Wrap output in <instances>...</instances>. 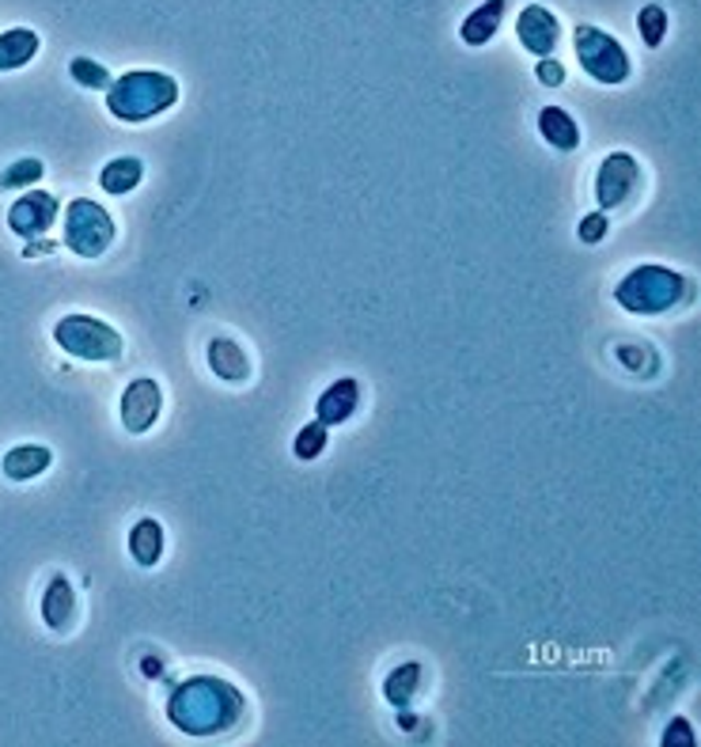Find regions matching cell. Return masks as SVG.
I'll list each match as a JSON object with an SVG mask.
<instances>
[{"label":"cell","mask_w":701,"mask_h":747,"mask_svg":"<svg viewBox=\"0 0 701 747\" xmlns=\"http://www.w3.org/2000/svg\"><path fill=\"white\" fill-rule=\"evenodd\" d=\"M694 300V281L687 274L671 266H633L622 281L614 285V303L630 315L653 319V315H667V311H679Z\"/></svg>","instance_id":"7a4b0ae2"},{"label":"cell","mask_w":701,"mask_h":747,"mask_svg":"<svg viewBox=\"0 0 701 747\" xmlns=\"http://www.w3.org/2000/svg\"><path fill=\"white\" fill-rule=\"evenodd\" d=\"M641 186H645V171L633 160L630 152H610L604 156L596 171V202L599 212H622L641 198Z\"/></svg>","instance_id":"52a82bcc"},{"label":"cell","mask_w":701,"mask_h":747,"mask_svg":"<svg viewBox=\"0 0 701 747\" xmlns=\"http://www.w3.org/2000/svg\"><path fill=\"white\" fill-rule=\"evenodd\" d=\"M43 622L54 634H69L72 622H77V593H72L69 577L54 573L43 593Z\"/></svg>","instance_id":"7c38bea8"},{"label":"cell","mask_w":701,"mask_h":747,"mask_svg":"<svg viewBox=\"0 0 701 747\" xmlns=\"http://www.w3.org/2000/svg\"><path fill=\"white\" fill-rule=\"evenodd\" d=\"M516 35L531 57H554L561 43V23L547 4H527L516 20Z\"/></svg>","instance_id":"30bf717a"},{"label":"cell","mask_w":701,"mask_h":747,"mask_svg":"<svg viewBox=\"0 0 701 747\" xmlns=\"http://www.w3.org/2000/svg\"><path fill=\"white\" fill-rule=\"evenodd\" d=\"M175 103H179V80L160 69H134L106 88V111H111V118L126 122V126H140V122L160 118Z\"/></svg>","instance_id":"3957f363"},{"label":"cell","mask_w":701,"mask_h":747,"mask_svg":"<svg viewBox=\"0 0 701 747\" xmlns=\"http://www.w3.org/2000/svg\"><path fill=\"white\" fill-rule=\"evenodd\" d=\"M69 77L77 80L80 88H88V92H106V88L114 84L111 72H106V65L92 61V57H72V61H69Z\"/></svg>","instance_id":"cb8c5ba5"},{"label":"cell","mask_w":701,"mask_h":747,"mask_svg":"<svg viewBox=\"0 0 701 747\" xmlns=\"http://www.w3.org/2000/svg\"><path fill=\"white\" fill-rule=\"evenodd\" d=\"M46 175V163L35 160V156H23V160H15L12 168H4V175H0V191H27V186H38Z\"/></svg>","instance_id":"44dd1931"},{"label":"cell","mask_w":701,"mask_h":747,"mask_svg":"<svg viewBox=\"0 0 701 747\" xmlns=\"http://www.w3.org/2000/svg\"><path fill=\"white\" fill-rule=\"evenodd\" d=\"M54 342L69 353V357L95 360V365H103V360H118L122 349H126L122 334L114 331L111 323L92 319V315H65L61 323L54 326Z\"/></svg>","instance_id":"5b68a950"},{"label":"cell","mask_w":701,"mask_h":747,"mask_svg":"<svg viewBox=\"0 0 701 747\" xmlns=\"http://www.w3.org/2000/svg\"><path fill=\"white\" fill-rule=\"evenodd\" d=\"M118 414H122V429L134 433V437H145L163 414V388L156 380H148V376H140V380H134L122 391Z\"/></svg>","instance_id":"ba28073f"},{"label":"cell","mask_w":701,"mask_h":747,"mask_svg":"<svg viewBox=\"0 0 701 747\" xmlns=\"http://www.w3.org/2000/svg\"><path fill=\"white\" fill-rule=\"evenodd\" d=\"M607 232H610V217H607V212H588V217H581V228H576L581 243H588V248L604 243Z\"/></svg>","instance_id":"d4e9b609"},{"label":"cell","mask_w":701,"mask_h":747,"mask_svg":"<svg viewBox=\"0 0 701 747\" xmlns=\"http://www.w3.org/2000/svg\"><path fill=\"white\" fill-rule=\"evenodd\" d=\"M114 220L92 198H72L65 205V248L77 258H103L114 243Z\"/></svg>","instance_id":"8992f818"},{"label":"cell","mask_w":701,"mask_h":747,"mask_svg":"<svg viewBox=\"0 0 701 747\" xmlns=\"http://www.w3.org/2000/svg\"><path fill=\"white\" fill-rule=\"evenodd\" d=\"M539 134H542V141L558 152L581 149V126H576L573 114L561 111V106H547V111H539Z\"/></svg>","instance_id":"2e32d148"},{"label":"cell","mask_w":701,"mask_h":747,"mask_svg":"<svg viewBox=\"0 0 701 747\" xmlns=\"http://www.w3.org/2000/svg\"><path fill=\"white\" fill-rule=\"evenodd\" d=\"M43 50V38L31 27H12L0 35V72H15L23 65L35 61V54Z\"/></svg>","instance_id":"e0dca14e"},{"label":"cell","mask_w":701,"mask_h":747,"mask_svg":"<svg viewBox=\"0 0 701 747\" xmlns=\"http://www.w3.org/2000/svg\"><path fill=\"white\" fill-rule=\"evenodd\" d=\"M205 357H209L212 376H217V380H225V383H246L254 376L246 349L239 346V342H232V338H212L209 349H205Z\"/></svg>","instance_id":"4fadbf2b"},{"label":"cell","mask_w":701,"mask_h":747,"mask_svg":"<svg viewBox=\"0 0 701 747\" xmlns=\"http://www.w3.org/2000/svg\"><path fill=\"white\" fill-rule=\"evenodd\" d=\"M57 217H61V205H57L54 194L27 191L20 202H12V209H8V228H12L20 240H38V235H46L49 228L57 225Z\"/></svg>","instance_id":"9c48e42d"},{"label":"cell","mask_w":701,"mask_h":747,"mask_svg":"<svg viewBox=\"0 0 701 747\" xmlns=\"http://www.w3.org/2000/svg\"><path fill=\"white\" fill-rule=\"evenodd\" d=\"M326 440H330V429L323 422H308L300 433H296L292 440V456L303 459V463H311V459H319L326 451Z\"/></svg>","instance_id":"603a6c76"},{"label":"cell","mask_w":701,"mask_h":747,"mask_svg":"<svg viewBox=\"0 0 701 747\" xmlns=\"http://www.w3.org/2000/svg\"><path fill=\"white\" fill-rule=\"evenodd\" d=\"M49 463H54V451H49V448L20 445L12 451H4V459H0V471H4L8 482H31V479H38V474H46Z\"/></svg>","instance_id":"5bb4252c"},{"label":"cell","mask_w":701,"mask_h":747,"mask_svg":"<svg viewBox=\"0 0 701 747\" xmlns=\"http://www.w3.org/2000/svg\"><path fill=\"white\" fill-rule=\"evenodd\" d=\"M168 721L189 740H225L243 728L246 694L220 676H189L168 698Z\"/></svg>","instance_id":"6da1fadb"},{"label":"cell","mask_w":701,"mask_h":747,"mask_svg":"<svg viewBox=\"0 0 701 747\" xmlns=\"http://www.w3.org/2000/svg\"><path fill=\"white\" fill-rule=\"evenodd\" d=\"M357 410H360V383L353 380V376H345V380L330 383L323 395H319V402H315V422H323L326 429H337V425L349 422Z\"/></svg>","instance_id":"8fae6325"},{"label":"cell","mask_w":701,"mask_h":747,"mask_svg":"<svg viewBox=\"0 0 701 747\" xmlns=\"http://www.w3.org/2000/svg\"><path fill=\"white\" fill-rule=\"evenodd\" d=\"M421 676H425L421 664H399V668L383 679V698L394 705V710H406V705L414 702L417 687H421Z\"/></svg>","instance_id":"ffe728a7"},{"label":"cell","mask_w":701,"mask_h":747,"mask_svg":"<svg viewBox=\"0 0 701 747\" xmlns=\"http://www.w3.org/2000/svg\"><path fill=\"white\" fill-rule=\"evenodd\" d=\"M535 77H539V84H547V88H561L565 84V65L554 61V57H539Z\"/></svg>","instance_id":"484cf974"},{"label":"cell","mask_w":701,"mask_h":747,"mask_svg":"<svg viewBox=\"0 0 701 747\" xmlns=\"http://www.w3.org/2000/svg\"><path fill=\"white\" fill-rule=\"evenodd\" d=\"M140 179H145V163H140L137 156H118V160H111L103 171H99V186H103L106 194H114V198L134 194L140 186Z\"/></svg>","instance_id":"d6986e66"},{"label":"cell","mask_w":701,"mask_h":747,"mask_svg":"<svg viewBox=\"0 0 701 747\" xmlns=\"http://www.w3.org/2000/svg\"><path fill=\"white\" fill-rule=\"evenodd\" d=\"M508 12V0H485V4H478L474 12L467 15L463 23H459V38H463L467 46H485L493 35L501 31V20H505Z\"/></svg>","instance_id":"9a60e30c"},{"label":"cell","mask_w":701,"mask_h":747,"mask_svg":"<svg viewBox=\"0 0 701 747\" xmlns=\"http://www.w3.org/2000/svg\"><path fill=\"white\" fill-rule=\"evenodd\" d=\"M637 31H641V43L648 46V50H656V46H664L667 38V8L664 4H645L637 12Z\"/></svg>","instance_id":"7402d4cb"},{"label":"cell","mask_w":701,"mask_h":747,"mask_svg":"<svg viewBox=\"0 0 701 747\" xmlns=\"http://www.w3.org/2000/svg\"><path fill=\"white\" fill-rule=\"evenodd\" d=\"M573 50L581 57V69L588 72L596 84L618 88L633 77V61H630V54H625V46L618 43L614 35H607V31L591 27V23H581V27L573 31Z\"/></svg>","instance_id":"277c9868"},{"label":"cell","mask_w":701,"mask_h":747,"mask_svg":"<svg viewBox=\"0 0 701 747\" xmlns=\"http://www.w3.org/2000/svg\"><path fill=\"white\" fill-rule=\"evenodd\" d=\"M671 744H682V747H694V744H698L694 725H690L687 717H675L671 725H667V733H664V747H671Z\"/></svg>","instance_id":"4316f807"},{"label":"cell","mask_w":701,"mask_h":747,"mask_svg":"<svg viewBox=\"0 0 701 747\" xmlns=\"http://www.w3.org/2000/svg\"><path fill=\"white\" fill-rule=\"evenodd\" d=\"M129 554H134V562L140 570H152V565H160L163 558V528L160 520H137L134 528H129Z\"/></svg>","instance_id":"ac0fdd59"}]
</instances>
